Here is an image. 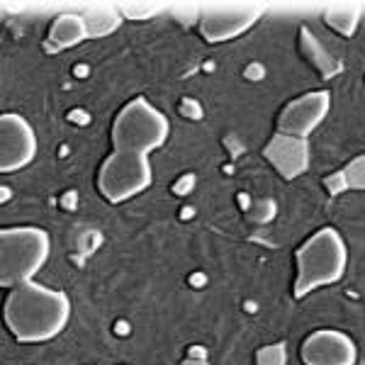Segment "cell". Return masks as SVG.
<instances>
[{"label":"cell","instance_id":"1","mask_svg":"<svg viewBox=\"0 0 365 365\" xmlns=\"http://www.w3.org/2000/svg\"><path fill=\"white\" fill-rule=\"evenodd\" d=\"M170 134L166 115L146 98L129 100L113 122V156L98 173V190L120 205L137 197L151 185L149 154L161 149Z\"/></svg>","mask_w":365,"mask_h":365},{"label":"cell","instance_id":"2","mask_svg":"<svg viewBox=\"0 0 365 365\" xmlns=\"http://www.w3.org/2000/svg\"><path fill=\"white\" fill-rule=\"evenodd\" d=\"M71 319L66 292L42 282H25L10 290L5 299V324L22 344H44L56 339Z\"/></svg>","mask_w":365,"mask_h":365},{"label":"cell","instance_id":"3","mask_svg":"<svg viewBox=\"0 0 365 365\" xmlns=\"http://www.w3.org/2000/svg\"><path fill=\"white\" fill-rule=\"evenodd\" d=\"M295 297H304L317 287L334 285L344 278L349 266V249L334 227H322L297 249Z\"/></svg>","mask_w":365,"mask_h":365},{"label":"cell","instance_id":"4","mask_svg":"<svg viewBox=\"0 0 365 365\" xmlns=\"http://www.w3.org/2000/svg\"><path fill=\"white\" fill-rule=\"evenodd\" d=\"M51 253V239L39 227H5L0 232V285L20 287L32 282Z\"/></svg>","mask_w":365,"mask_h":365},{"label":"cell","instance_id":"5","mask_svg":"<svg viewBox=\"0 0 365 365\" xmlns=\"http://www.w3.org/2000/svg\"><path fill=\"white\" fill-rule=\"evenodd\" d=\"M263 15H266V5H215L200 17V34L210 44L229 42V39L249 32Z\"/></svg>","mask_w":365,"mask_h":365},{"label":"cell","instance_id":"6","mask_svg":"<svg viewBox=\"0 0 365 365\" xmlns=\"http://www.w3.org/2000/svg\"><path fill=\"white\" fill-rule=\"evenodd\" d=\"M37 156V134L32 125L17 113L0 117V170L15 173L34 161Z\"/></svg>","mask_w":365,"mask_h":365},{"label":"cell","instance_id":"7","mask_svg":"<svg viewBox=\"0 0 365 365\" xmlns=\"http://www.w3.org/2000/svg\"><path fill=\"white\" fill-rule=\"evenodd\" d=\"M329 110H331V93L329 91L304 93L282 108L278 117V132L307 139L327 120Z\"/></svg>","mask_w":365,"mask_h":365},{"label":"cell","instance_id":"8","mask_svg":"<svg viewBox=\"0 0 365 365\" xmlns=\"http://www.w3.org/2000/svg\"><path fill=\"white\" fill-rule=\"evenodd\" d=\"M304 365H356L358 349L349 334L336 329H319L302 344Z\"/></svg>","mask_w":365,"mask_h":365},{"label":"cell","instance_id":"9","mask_svg":"<svg viewBox=\"0 0 365 365\" xmlns=\"http://www.w3.org/2000/svg\"><path fill=\"white\" fill-rule=\"evenodd\" d=\"M263 156L285 180H295L309 168V141L302 137L275 132L266 144Z\"/></svg>","mask_w":365,"mask_h":365},{"label":"cell","instance_id":"10","mask_svg":"<svg viewBox=\"0 0 365 365\" xmlns=\"http://www.w3.org/2000/svg\"><path fill=\"white\" fill-rule=\"evenodd\" d=\"M86 39H91L86 27L83 15H58L49 27V37H46V49L49 51H63V49H73V46L83 44Z\"/></svg>","mask_w":365,"mask_h":365},{"label":"cell","instance_id":"11","mask_svg":"<svg viewBox=\"0 0 365 365\" xmlns=\"http://www.w3.org/2000/svg\"><path fill=\"white\" fill-rule=\"evenodd\" d=\"M299 49H302L304 58H307L312 66L319 71L322 78L329 81L344 71V63H341L334 54H329V51L324 49V44L309 32L307 27H299Z\"/></svg>","mask_w":365,"mask_h":365},{"label":"cell","instance_id":"12","mask_svg":"<svg viewBox=\"0 0 365 365\" xmlns=\"http://www.w3.org/2000/svg\"><path fill=\"white\" fill-rule=\"evenodd\" d=\"M329 195H341L346 190H365V154L356 156L349 166L324 178Z\"/></svg>","mask_w":365,"mask_h":365},{"label":"cell","instance_id":"13","mask_svg":"<svg viewBox=\"0 0 365 365\" xmlns=\"http://www.w3.org/2000/svg\"><path fill=\"white\" fill-rule=\"evenodd\" d=\"M83 20L91 37H108V34H113L122 25V13L103 5V8H91L88 13H83Z\"/></svg>","mask_w":365,"mask_h":365},{"label":"cell","instance_id":"14","mask_svg":"<svg viewBox=\"0 0 365 365\" xmlns=\"http://www.w3.org/2000/svg\"><path fill=\"white\" fill-rule=\"evenodd\" d=\"M324 20L334 32L344 34V37H353L358 22H361V8L358 5H334L324 13Z\"/></svg>","mask_w":365,"mask_h":365},{"label":"cell","instance_id":"15","mask_svg":"<svg viewBox=\"0 0 365 365\" xmlns=\"http://www.w3.org/2000/svg\"><path fill=\"white\" fill-rule=\"evenodd\" d=\"M256 365H287V346L278 341L258 349L256 353Z\"/></svg>","mask_w":365,"mask_h":365},{"label":"cell","instance_id":"16","mask_svg":"<svg viewBox=\"0 0 365 365\" xmlns=\"http://www.w3.org/2000/svg\"><path fill=\"white\" fill-rule=\"evenodd\" d=\"M122 17H127V20H134V22H146L151 20V17H156L158 13H161V8L158 5H149V3H129V5H122L120 8Z\"/></svg>","mask_w":365,"mask_h":365},{"label":"cell","instance_id":"17","mask_svg":"<svg viewBox=\"0 0 365 365\" xmlns=\"http://www.w3.org/2000/svg\"><path fill=\"white\" fill-rule=\"evenodd\" d=\"M275 212H278V207H275V202L273 200H268V197H261V200H256L253 202V207H251V217L256 222H270L275 217Z\"/></svg>","mask_w":365,"mask_h":365},{"label":"cell","instance_id":"18","mask_svg":"<svg viewBox=\"0 0 365 365\" xmlns=\"http://www.w3.org/2000/svg\"><path fill=\"white\" fill-rule=\"evenodd\" d=\"M180 113L185 117H190V120H200V117H202V108L197 105V100L185 98V100H182V105H180Z\"/></svg>","mask_w":365,"mask_h":365},{"label":"cell","instance_id":"19","mask_svg":"<svg viewBox=\"0 0 365 365\" xmlns=\"http://www.w3.org/2000/svg\"><path fill=\"white\" fill-rule=\"evenodd\" d=\"M190 185H192V175H185L180 185H175V192H187L190 190Z\"/></svg>","mask_w":365,"mask_h":365},{"label":"cell","instance_id":"20","mask_svg":"<svg viewBox=\"0 0 365 365\" xmlns=\"http://www.w3.org/2000/svg\"><path fill=\"white\" fill-rule=\"evenodd\" d=\"M180 365H210L205 358H187V361H182Z\"/></svg>","mask_w":365,"mask_h":365}]
</instances>
